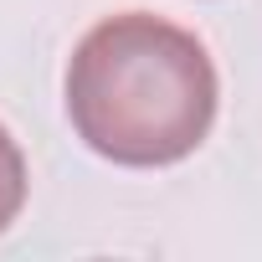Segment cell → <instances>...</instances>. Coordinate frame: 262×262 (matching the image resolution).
Returning <instances> with one entry per match:
<instances>
[{
	"mask_svg": "<svg viewBox=\"0 0 262 262\" xmlns=\"http://www.w3.org/2000/svg\"><path fill=\"white\" fill-rule=\"evenodd\" d=\"M216 67L195 31L149 11L98 21L67 62L77 139L128 170H160L201 149L216 123Z\"/></svg>",
	"mask_w": 262,
	"mask_h": 262,
	"instance_id": "cell-1",
	"label": "cell"
},
{
	"mask_svg": "<svg viewBox=\"0 0 262 262\" xmlns=\"http://www.w3.org/2000/svg\"><path fill=\"white\" fill-rule=\"evenodd\" d=\"M21 206H26V155L0 123V231L21 216Z\"/></svg>",
	"mask_w": 262,
	"mask_h": 262,
	"instance_id": "cell-2",
	"label": "cell"
}]
</instances>
